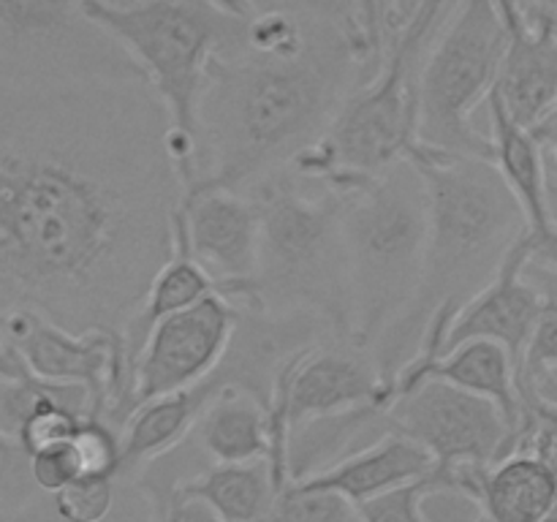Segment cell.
<instances>
[{
	"mask_svg": "<svg viewBox=\"0 0 557 522\" xmlns=\"http://www.w3.org/2000/svg\"><path fill=\"white\" fill-rule=\"evenodd\" d=\"M169 128L147 82L0 87V315L125 340L174 256Z\"/></svg>",
	"mask_w": 557,
	"mask_h": 522,
	"instance_id": "obj_1",
	"label": "cell"
},
{
	"mask_svg": "<svg viewBox=\"0 0 557 522\" xmlns=\"http://www.w3.org/2000/svg\"><path fill=\"white\" fill-rule=\"evenodd\" d=\"M411 14V3H239L237 33L207 74L196 188L245 194L294 166L373 79Z\"/></svg>",
	"mask_w": 557,
	"mask_h": 522,
	"instance_id": "obj_2",
	"label": "cell"
},
{
	"mask_svg": "<svg viewBox=\"0 0 557 522\" xmlns=\"http://www.w3.org/2000/svg\"><path fill=\"white\" fill-rule=\"evenodd\" d=\"M408 163L428 190L430 243L417 302L373 348L375 368L389 389L417 353L433 315L460 313L528 234L525 215L493 161L417 145Z\"/></svg>",
	"mask_w": 557,
	"mask_h": 522,
	"instance_id": "obj_3",
	"label": "cell"
},
{
	"mask_svg": "<svg viewBox=\"0 0 557 522\" xmlns=\"http://www.w3.org/2000/svg\"><path fill=\"white\" fill-rule=\"evenodd\" d=\"M364 179H313L283 169L245 190L261 217L250 308L272 315H310L351 343L343 217Z\"/></svg>",
	"mask_w": 557,
	"mask_h": 522,
	"instance_id": "obj_4",
	"label": "cell"
},
{
	"mask_svg": "<svg viewBox=\"0 0 557 522\" xmlns=\"http://www.w3.org/2000/svg\"><path fill=\"white\" fill-rule=\"evenodd\" d=\"M430 243V204L408 161L364 179L343 217L348 340L373 353L411 310L422 288Z\"/></svg>",
	"mask_w": 557,
	"mask_h": 522,
	"instance_id": "obj_5",
	"label": "cell"
},
{
	"mask_svg": "<svg viewBox=\"0 0 557 522\" xmlns=\"http://www.w3.org/2000/svg\"><path fill=\"white\" fill-rule=\"evenodd\" d=\"M85 11L107 27L145 71L147 85L169 114V152L183 196L199 183L196 139L210 63L234 38L239 3L205 0H85Z\"/></svg>",
	"mask_w": 557,
	"mask_h": 522,
	"instance_id": "obj_6",
	"label": "cell"
},
{
	"mask_svg": "<svg viewBox=\"0 0 557 522\" xmlns=\"http://www.w3.org/2000/svg\"><path fill=\"white\" fill-rule=\"evenodd\" d=\"M451 9L455 3H419L373 79L348 98L330 134L288 169L313 179H364L408 161L419 145V76Z\"/></svg>",
	"mask_w": 557,
	"mask_h": 522,
	"instance_id": "obj_7",
	"label": "cell"
},
{
	"mask_svg": "<svg viewBox=\"0 0 557 522\" xmlns=\"http://www.w3.org/2000/svg\"><path fill=\"white\" fill-rule=\"evenodd\" d=\"M506 41L500 3H455L419 76V145L493 161V139L473 125V114L493 92Z\"/></svg>",
	"mask_w": 557,
	"mask_h": 522,
	"instance_id": "obj_8",
	"label": "cell"
},
{
	"mask_svg": "<svg viewBox=\"0 0 557 522\" xmlns=\"http://www.w3.org/2000/svg\"><path fill=\"white\" fill-rule=\"evenodd\" d=\"M147 82L128 49L85 3L0 0V87Z\"/></svg>",
	"mask_w": 557,
	"mask_h": 522,
	"instance_id": "obj_9",
	"label": "cell"
},
{
	"mask_svg": "<svg viewBox=\"0 0 557 522\" xmlns=\"http://www.w3.org/2000/svg\"><path fill=\"white\" fill-rule=\"evenodd\" d=\"M0 346L14 348L36 378L79 386L90 395L92 419L120 430L134 417V362L125 340L74 335L30 310L0 315Z\"/></svg>",
	"mask_w": 557,
	"mask_h": 522,
	"instance_id": "obj_10",
	"label": "cell"
},
{
	"mask_svg": "<svg viewBox=\"0 0 557 522\" xmlns=\"http://www.w3.org/2000/svg\"><path fill=\"white\" fill-rule=\"evenodd\" d=\"M386 417L395 433L428 449L446 471L493 468L511 457V430L498 406L446 381L430 378L395 397Z\"/></svg>",
	"mask_w": 557,
	"mask_h": 522,
	"instance_id": "obj_11",
	"label": "cell"
},
{
	"mask_svg": "<svg viewBox=\"0 0 557 522\" xmlns=\"http://www.w3.org/2000/svg\"><path fill=\"white\" fill-rule=\"evenodd\" d=\"M239 310L221 294L158 321L134 362V406L194 389L226 359Z\"/></svg>",
	"mask_w": 557,
	"mask_h": 522,
	"instance_id": "obj_12",
	"label": "cell"
},
{
	"mask_svg": "<svg viewBox=\"0 0 557 522\" xmlns=\"http://www.w3.org/2000/svg\"><path fill=\"white\" fill-rule=\"evenodd\" d=\"M174 223L215 291L237 308H250L261 250L256 201L243 190L196 188L183 196Z\"/></svg>",
	"mask_w": 557,
	"mask_h": 522,
	"instance_id": "obj_13",
	"label": "cell"
},
{
	"mask_svg": "<svg viewBox=\"0 0 557 522\" xmlns=\"http://www.w3.org/2000/svg\"><path fill=\"white\" fill-rule=\"evenodd\" d=\"M272 402L286 411L288 433L297 424L364 406H392V389L373 353L343 340H326L294 357L281 370Z\"/></svg>",
	"mask_w": 557,
	"mask_h": 522,
	"instance_id": "obj_14",
	"label": "cell"
},
{
	"mask_svg": "<svg viewBox=\"0 0 557 522\" xmlns=\"http://www.w3.org/2000/svg\"><path fill=\"white\" fill-rule=\"evenodd\" d=\"M506 41L493 92L520 128L533 130L557 103V25L544 3H500Z\"/></svg>",
	"mask_w": 557,
	"mask_h": 522,
	"instance_id": "obj_15",
	"label": "cell"
},
{
	"mask_svg": "<svg viewBox=\"0 0 557 522\" xmlns=\"http://www.w3.org/2000/svg\"><path fill=\"white\" fill-rule=\"evenodd\" d=\"M531 256L533 245L525 234L506 256L498 275L451 321L444 353L468 340H493L504 346L515 359V368H520L533 326L544 310V294L525 272Z\"/></svg>",
	"mask_w": 557,
	"mask_h": 522,
	"instance_id": "obj_16",
	"label": "cell"
},
{
	"mask_svg": "<svg viewBox=\"0 0 557 522\" xmlns=\"http://www.w3.org/2000/svg\"><path fill=\"white\" fill-rule=\"evenodd\" d=\"M435 465L438 462L433 460L428 449L413 444L406 435L389 433L381 440H375V444L354 451L351 457L341 460L337 465L315 473L308 482L297 484L315 489H332V493H341L343 498L359 506L379 498V495L392 493V489L430 478L435 473Z\"/></svg>",
	"mask_w": 557,
	"mask_h": 522,
	"instance_id": "obj_17",
	"label": "cell"
},
{
	"mask_svg": "<svg viewBox=\"0 0 557 522\" xmlns=\"http://www.w3.org/2000/svg\"><path fill=\"white\" fill-rule=\"evenodd\" d=\"M226 384V375L218 368L207 381L194 389L145 402L134 411L123 427V465L120 478H136L152 462L177 451L194 435L201 413L210 406L212 397Z\"/></svg>",
	"mask_w": 557,
	"mask_h": 522,
	"instance_id": "obj_18",
	"label": "cell"
},
{
	"mask_svg": "<svg viewBox=\"0 0 557 522\" xmlns=\"http://www.w3.org/2000/svg\"><path fill=\"white\" fill-rule=\"evenodd\" d=\"M210 465H245V462L270 460L272 427L270 406L237 384L221 386L210 406L201 413L194 435Z\"/></svg>",
	"mask_w": 557,
	"mask_h": 522,
	"instance_id": "obj_19",
	"label": "cell"
},
{
	"mask_svg": "<svg viewBox=\"0 0 557 522\" xmlns=\"http://www.w3.org/2000/svg\"><path fill=\"white\" fill-rule=\"evenodd\" d=\"M172 487L183 498L210 506L223 522H270L281 498V487L267 460L245 465H207Z\"/></svg>",
	"mask_w": 557,
	"mask_h": 522,
	"instance_id": "obj_20",
	"label": "cell"
},
{
	"mask_svg": "<svg viewBox=\"0 0 557 522\" xmlns=\"http://www.w3.org/2000/svg\"><path fill=\"white\" fill-rule=\"evenodd\" d=\"M473 500L493 522H542L557 500V471L536 455H511L482 473Z\"/></svg>",
	"mask_w": 557,
	"mask_h": 522,
	"instance_id": "obj_21",
	"label": "cell"
},
{
	"mask_svg": "<svg viewBox=\"0 0 557 522\" xmlns=\"http://www.w3.org/2000/svg\"><path fill=\"white\" fill-rule=\"evenodd\" d=\"M446 381V384L484 397L504 413L511 430V455H515V433L520 422V391H517V368L511 353L493 340H468L435 359L424 373V381Z\"/></svg>",
	"mask_w": 557,
	"mask_h": 522,
	"instance_id": "obj_22",
	"label": "cell"
},
{
	"mask_svg": "<svg viewBox=\"0 0 557 522\" xmlns=\"http://www.w3.org/2000/svg\"><path fill=\"white\" fill-rule=\"evenodd\" d=\"M210 294H218L215 286H212V281L207 277V272L190 259L188 243H185L183 237H174V256L169 259V264L158 272L145 304H141L136 319L131 321L128 330H125V351H128L131 362H136L147 335H150V330L158 321L166 319V315L172 313H180V310L185 308H194L196 302L207 299Z\"/></svg>",
	"mask_w": 557,
	"mask_h": 522,
	"instance_id": "obj_23",
	"label": "cell"
},
{
	"mask_svg": "<svg viewBox=\"0 0 557 522\" xmlns=\"http://www.w3.org/2000/svg\"><path fill=\"white\" fill-rule=\"evenodd\" d=\"M270 522H362V514L341 493L292 484L277 498Z\"/></svg>",
	"mask_w": 557,
	"mask_h": 522,
	"instance_id": "obj_24",
	"label": "cell"
},
{
	"mask_svg": "<svg viewBox=\"0 0 557 522\" xmlns=\"http://www.w3.org/2000/svg\"><path fill=\"white\" fill-rule=\"evenodd\" d=\"M120 498V478L76 482L47 495V504L60 522H101L114 511Z\"/></svg>",
	"mask_w": 557,
	"mask_h": 522,
	"instance_id": "obj_25",
	"label": "cell"
},
{
	"mask_svg": "<svg viewBox=\"0 0 557 522\" xmlns=\"http://www.w3.org/2000/svg\"><path fill=\"white\" fill-rule=\"evenodd\" d=\"M438 489H444V482L438 478V473H433L422 482L406 484V487L379 495L368 504H359V514H362V522H430L424 504Z\"/></svg>",
	"mask_w": 557,
	"mask_h": 522,
	"instance_id": "obj_26",
	"label": "cell"
},
{
	"mask_svg": "<svg viewBox=\"0 0 557 522\" xmlns=\"http://www.w3.org/2000/svg\"><path fill=\"white\" fill-rule=\"evenodd\" d=\"M0 522H60L47 504V495L20 511H0ZM101 522H156V509L134 478H120V498L112 514Z\"/></svg>",
	"mask_w": 557,
	"mask_h": 522,
	"instance_id": "obj_27",
	"label": "cell"
},
{
	"mask_svg": "<svg viewBox=\"0 0 557 522\" xmlns=\"http://www.w3.org/2000/svg\"><path fill=\"white\" fill-rule=\"evenodd\" d=\"M41 498L30 473V457L9 435L0 433V511H20Z\"/></svg>",
	"mask_w": 557,
	"mask_h": 522,
	"instance_id": "obj_28",
	"label": "cell"
},
{
	"mask_svg": "<svg viewBox=\"0 0 557 522\" xmlns=\"http://www.w3.org/2000/svg\"><path fill=\"white\" fill-rule=\"evenodd\" d=\"M30 473L41 495H58L60 489L82 482V468L74 449V438L30 455Z\"/></svg>",
	"mask_w": 557,
	"mask_h": 522,
	"instance_id": "obj_29",
	"label": "cell"
},
{
	"mask_svg": "<svg viewBox=\"0 0 557 522\" xmlns=\"http://www.w3.org/2000/svg\"><path fill=\"white\" fill-rule=\"evenodd\" d=\"M430 522H476L482 517L479 504L460 493H449V489H438L424 504Z\"/></svg>",
	"mask_w": 557,
	"mask_h": 522,
	"instance_id": "obj_30",
	"label": "cell"
},
{
	"mask_svg": "<svg viewBox=\"0 0 557 522\" xmlns=\"http://www.w3.org/2000/svg\"><path fill=\"white\" fill-rule=\"evenodd\" d=\"M25 375H30V370L20 353L9 346H0V378H25Z\"/></svg>",
	"mask_w": 557,
	"mask_h": 522,
	"instance_id": "obj_31",
	"label": "cell"
},
{
	"mask_svg": "<svg viewBox=\"0 0 557 522\" xmlns=\"http://www.w3.org/2000/svg\"><path fill=\"white\" fill-rule=\"evenodd\" d=\"M528 134H531L533 139H536V145L544 147V150L555 145V141H557V103H555L553 112H549L547 117H544L542 123L536 125V128L528 130Z\"/></svg>",
	"mask_w": 557,
	"mask_h": 522,
	"instance_id": "obj_32",
	"label": "cell"
},
{
	"mask_svg": "<svg viewBox=\"0 0 557 522\" xmlns=\"http://www.w3.org/2000/svg\"><path fill=\"white\" fill-rule=\"evenodd\" d=\"M544 152H547V166H549V172H553L555 177H557V141H555L553 147H547V150H544Z\"/></svg>",
	"mask_w": 557,
	"mask_h": 522,
	"instance_id": "obj_33",
	"label": "cell"
},
{
	"mask_svg": "<svg viewBox=\"0 0 557 522\" xmlns=\"http://www.w3.org/2000/svg\"><path fill=\"white\" fill-rule=\"evenodd\" d=\"M542 522H557V500L547 509V514L542 517Z\"/></svg>",
	"mask_w": 557,
	"mask_h": 522,
	"instance_id": "obj_34",
	"label": "cell"
}]
</instances>
